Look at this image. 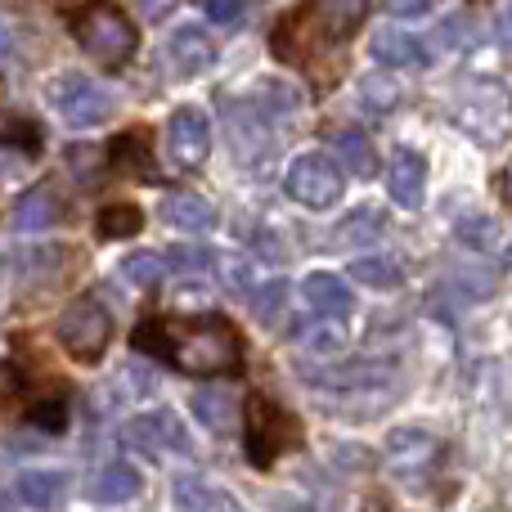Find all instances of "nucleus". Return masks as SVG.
Instances as JSON below:
<instances>
[{
	"label": "nucleus",
	"mask_w": 512,
	"mask_h": 512,
	"mask_svg": "<svg viewBox=\"0 0 512 512\" xmlns=\"http://www.w3.org/2000/svg\"><path fill=\"white\" fill-rule=\"evenodd\" d=\"M135 346L158 360L176 364L194 378H221L243 364V337L230 319L198 315V319H144L135 328Z\"/></svg>",
	"instance_id": "1"
},
{
	"label": "nucleus",
	"mask_w": 512,
	"mask_h": 512,
	"mask_svg": "<svg viewBox=\"0 0 512 512\" xmlns=\"http://www.w3.org/2000/svg\"><path fill=\"white\" fill-rule=\"evenodd\" d=\"M72 36H77L81 50H86L90 59H99L104 68H122L135 54V45H140L135 23L117 5H108V0H95V5L77 9V14H72Z\"/></svg>",
	"instance_id": "2"
},
{
	"label": "nucleus",
	"mask_w": 512,
	"mask_h": 512,
	"mask_svg": "<svg viewBox=\"0 0 512 512\" xmlns=\"http://www.w3.org/2000/svg\"><path fill=\"white\" fill-rule=\"evenodd\" d=\"M243 436H248V459L256 463V468H270L283 450L301 445V423L283 405H274V400L252 396L248 400V423H243Z\"/></svg>",
	"instance_id": "3"
},
{
	"label": "nucleus",
	"mask_w": 512,
	"mask_h": 512,
	"mask_svg": "<svg viewBox=\"0 0 512 512\" xmlns=\"http://www.w3.org/2000/svg\"><path fill=\"white\" fill-rule=\"evenodd\" d=\"M283 189H288L292 203L310 207V212H328V207L342 203L346 176L328 153H301L288 167V176H283Z\"/></svg>",
	"instance_id": "4"
},
{
	"label": "nucleus",
	"mask_w": 512,
	"mask_h": 512,
	"mask_svg": "<svg viewBox=\"0 0 512 512\" xmlns=\"http://www.w3.org/2000/svg\"><path fill=\"white\" fill-rule=\"evenodd\" d=\"M108 337H113V319H108V310L95 297H77L59 315V346L77 364H95L104 355Z\"/></svg>",
	"instance_id": "5"
},
{
	"label": "nucleus",
	"mask_w": 512,
	"mask_h": 512,
	"mask_svg": "<svg viewBox=\"0 0 512 512\" xmlns=\"http://www.w3.org/2000/svg\"><path fill=\"white\" fill-rule=\"evenodd\" d=\"M167 149H171V158H176V167H185V171L203 167L207 153H212V122H207L203 108L185 104V108H176V113H171Z\"/></svg>",
	"instance_id": "6"
},
{
	"label": "nucleus",
	"mask_w": 512,
	"mask_h": 512,
	"mask_svg": "<svg viewBox=\"0 0 512 512\" xmlns=\"http://www.w3.org/2000/svg\"><path fill=\"white\" fill-rule=\"evenodd\" d=\"M122 441L131 445V450H140V454H176V450H185V423H180L171 409H149V414H135L131 423L122 427Z\"/></svg>",
	"instance_id": "7"
},
{
	"label": "nucleus",
	"mask_w": 512,
	"mask_h": 512,
	"mask_svg": "<svg viewBox=\"0 0 512 512\" xmlns=\"http://www.w3.org/2000/svg\"><path fill=\"white\" fill-rule=\"evenodd\" d=\"M225 126H230V149L234 158L243 162V167H252V162H261L265 153L274 149L270 140V122H265V113L248 99H225Z\"/></svg>",
	"instance_id": "8"
},
{
	"label": "nucleus",
	"mask_w": 512,
	"mask_h": 512,
	"mask_svg": "<svg viewBox=\"0 0 512 512\" xmlns=\"http://www.w3.org/2000/svg\"><path fill=\"white\" fill-rule=\"evenodd\" d=\"M59 113L68 117L72 126H99L113 117V95L86 77H68L59 86Z\"/></svg>",
	"instance_id": "9"
},
{
	"label": "nucleus",
	"mask_w": 512,
	"mask_h": 512,
	"mask_svg": "<svg viewBox=\"0 0 512 512\" xmlns=\"http://www.w3.org/2000/svg\"><path fill=\"white\" fill-rule=\"evenodd\" d=\"M441 459V441H436L432 432H423V427H396V432L387 436V463L396 472H423L432 468V463Z\"/></svg>",
	"instance_id": "10"
},
{
	"label": "nucleus",
	"mask_w": 512,
	"mask_h": 512,
	"mask_svg": "<svg viewBox=\"0 0 512 512\" xmlns=\"http://www.w3.org/2000/svg\"><path fill=\"white\" fill-rule=\"evenodd\" d=\"M387 189L400 207H423V194H427V158L418 149H396L387 167Z\"/></svg>",
	"instance_id": "11"
},
{
	"label": "nucleus",
	"mask_w": 512,
	"mask_h": 512,
	"mask_svg": "<svg viewBox=\"0 0 512 512\" xmlns=\"http://www.w3.org/2000/svg\"><path fill=\"white\" fill-rule=\"evenodd\" d=\"M373 59L382 68H427L432 54H427V45L418 36L400 32V27H382V32H373Z\"/></svg>",
	"instance_id": "12"
},
{
	"label": "nucleus",
	"mask_w": 512,
	"mask_h": 512,
	"mask_svg": "<svg viewBox=\"0 0 512 512\" xmlns=\"http://www.w3.org/2000/svg\"><path fill=\"white\" fill-rule=\"evenodd\" d=\"M108 153H113V162L126 171V176L158 180V171H153V135L144 131V126H131V131H122L113 144H108Z\"/></svg>",
	"instance_id": "13"
},
{
	"label": "nucleus",
	"mask_w": 512,
	"mask_h": 512,
	"mask_svg": "<svg viewBox=\"0 0 512 512\" xmlns=\"http://www.w3.org/2000/svg\"><path fill=\"white\" fill-rule=\"evenodd\" d=\"M212 63H216V45L207 32L180 27V32L171 36V68H176L180 77H198V72H207Z\"/></svg>",
	"instance_id": "14"
},
{
	"label": "nucleus",
	"mask_w": 512,
	"mask_h": 512,
	"mask_svg": "<svg viewBox=\"0 0 512 512\" xmlns=\"http://www.w3.org/2000/svg\"><path fill=\"white\" fill-rule=\"evenodd\" d=\"M176 512H243L230 490L212 486L203 477H180L176 481Z\"/></svg>",
	"instance_id": "15"
},
{
	"label": "nucleus",
	"mask_w": 512,
	"mask_h": 512,
	"mask_svg": "<svg viewBox=\"0 0 512 512\" xmlns=\"http://www.w3.org/2000/svg\"><path fill=\"white\" fill-rule=\"evenodd\" d=\"M306 301L315 310H324L328 319H346L355 310V292L346 288L342 274H328V270H319L306 279Z\"/></svg>",
	"instance_id": "16"
},
{
	"label": "nucleus",
	"mask_w": 512,
	"mask_h": 512,
	"mask_svg": "<svg viewBox=\"0 0 512 512\" xmlns=\"http://www.w3.org/2000/svg\"><path fill=\"white\" fill-rule=\"evenodd\" d=\"M63 495H68V472H50V468H36V472H23L18 477V499H23L27 508H59Z\"/></svg>",
	"instance_id": "17"
},
{
	"label": "nucleus",
	"mask_w": 512,
	"mask_h": 512,
	"mask_svg": "<svg viewBox=\"0 0 512 512\" xmlns=\"http://www.w3.org/2000/svg\"><path fill=\"white\" fill-rule=\"evenodd\" d=\"M59 216H63V203H59V194H54L50 185L27 189V194L14 203V225L18 230H50Z\"/></svg>",
	"instance_id": "18"
},
{
	"label": "nucleus",
	"mask_w": 512,
	"mask_h": 512,
	"mask_svg": "<svg viewBox=\"0 0 512 512\" xmlns=\"http://www.w3.org/2000/svg\"><path fill=\"white\" fill-rule=\"evenodd\" d=\"M135 495H140V472L122 459H113L90 481V499H95V504H126V499H135Z\"/></svg>",
	"instance_id": "19"
},
{
	"label": "nucleus",
	"mask_w": 512,
	"mask_h": 512,
	"mask_svg": "<svg viewBox=\"0 0 512 512\" xmlns=\"http://www.w3.org/2000/svg\"><path fill=\"white\" fill-rule=\"evenodd\" d=\"M167 221L185 234H207V230H216V207L203 194H176L167 203Z\"/></svg>",
	"instance_id": "20"
},
{
	"label": "nucleus",
	"mask_w": 512,
	"mask_h": 512,
	"mask_svg": "<svg viewBox=\"0 0 512 512\" xmlns=\"http://www.w3.org/2000/svg\"><path fill=\"white\" fill-rule=\"evenodd\" d=\"M99 239H135L144 230V212L135 203H108L95 221Z\"/></svg>",
	"instance_id": "21"
},
{
	"label": "nucleus",
	"mask_w": 512,
	"mask_h": 512,
	"mask_svg": "<svg viewBox=\"0 0 512 512\" xmlns=\"http://www.w3.org/2000/svg\"><path fill=\"white\" fill-rule=\"evenodd\" d=\"M333 153L355 171V176H369V171L378 167V158H373V140L360 135V131H333ZM342 162H337V167H342Z\"/></svg>",
	"instance_id": "22"
},
{
	"label": "nucleus",
	"mask_w": 512,
	"mask_h": 512,
	"mask_svg": "<svg viewBox=\"0 0 512 512\" xmlns=\"http://www.w3.org/2000/svg\"><path fill=\"white\" fill-rule=\"evenodd\" d=\"M122 279L140 292H153L162 279H167V261H162L158 252H131L122 261Z\"/></svg>",
	"instance_id": "23"
},
{
	"label": "nucleus",
	"mask_w": 512,
	"mask_h": 512,
	"mask_svg": "<svg viewBox=\"0 0 512 512\" xmlns=\"http://www.w3.org/2000/svg\"><path fill=\"white\" fill-rule=\"evenodd\" d=\"M360 104L369 108V113H391V108L400 104L396 77H387V72H369V77L360 81Z\"/></svg>",
	"instance_id": "24"
},
{
	"label": "nucleus",
	"mask_w": 512,
	"mask_h": 512,
	"mask_svg": "<svg viewBox=\"0 0 512 512\" xmlns=\"http://www.w3.org/2000/svg\"><path fill=\"white\" fill-rule=\"evenodd\" d=\"M351 274L360 283H369V288H400V261H391V256H360V261L351 265Z\"/></svg>",
	"instance_id": "25"
},
{
	"label": "nucleus",
	"mask_w": 512,
	"mask_h": 512,
	"mask_svg": "<svg viewBox=\"0 0 512 512\" xmlns=\"http://www.w3.org/2000/svg\"><path fill=\"white\" fill-rule=\"evenodd\" d=\"M194 414L203 418V427H212V432H225L234 418V400L230 391H198L194 396Z\"/></svg>",
	"instance_id": "26"
},
{
	"label": "nucleus",
	"mask_w": 512,
	"mask_h": 512,
	"mask_svg": "<svg viewBox=\"0 0 512 512\" xmlns=\"http://www.w3.org/2000/svg\"><path fill=\"white\" fill-rule=\"evenodd\" d=\"M32 427H41V432H63V427H68V400L63 396L41 400V405L32 409Z\"/></svg>",
	"instance_id": "27"
},
{
	"label": "nucleus",
	"mask_w": 512,
	"mask_h": 512,
	"mask_svg": "<svg viewBox=\"0 0 512 512\" xmlns=\"http://www.w3.org/2000/svg\"><path fill=\"white\" fill-rule=\"evenodd\" d=\"M360 230H369V239H373V234L382 230V212H373V207H364V212H355L351 221H346L342 230L333 234V239H337V243H360Z\"/></svg>",
	"instance_id": "28"
},
{
	"label": "nucleus",
	"mask_w": 512,
	"mask_h": 512,
	"mask_svg": "<svg viewBox=\"0 0 512 512\" xmlns=\"http://www.w3.org/2000/svg\"><path fill=\"white\" fill-rule=\"evenodd\" d=\"M346 346V337H342V328L337 324H319V328H310L306 333V351L310 355H337Z\"/></svg>",
	"instance_id": "29"
},
{
	"label": "nucleus",
	"mask_w": 512,
	"mask_h": 512,
	"mask_svg": "<svg viewBox=\"0 0 512 512\" xmlns=\"http://www.w3.org/2000/svg\"><path fill=\"white\" fill-rule=\"evenodd\" d=\"M203 9H207V18L212 23H221V27H243V14H248V0H203Z\"/></svg>",
	"instance_id": "30"
},
{
	"label": "nucleus",
	"mask_w": 512,
	"mask_h": 512,
	"mask_svg": "<svg viewBox=\"0 0 512 512\" xmlns=\"http://www.w3.org/2000/svg\"><path fill=\"white\" fill-rule=\"evenodd\" d=\"M162 261L176 265L180 274H189V279H194V274H203L207 265H212V252H207V248H176L171 256H162Z\"/></svg>",
	"instance_id": "31"
},
{
	"label": "nucleus",
	"mask_w": 512,
	"mask_h": 512,
	"mask_svg": "<svg viewBox=\"0 0 512 512\" xmlns=\"http://www.w3.org/2000/svg\"><path fill=\"white\" fill-rule=\"evenodd\" d=\"M283 297H288V288H283L279 279H274L270 288H265L261 297H256V315H261V324H274V319H279V306H283Z\"/></svg>",
	"instance_id": "32"
},
{
	"label": "nucleus",
	"mask_w": 512,
	"mask_h": 512,
	"mask_svg": "<svg viewBox=\"0 0 512 512\" xmlns=\"http://www.w3.org/2000/svg\"><path fill=\"white\" fill-rule=\"evenodd\" d=\"M252 279H256V270L248 261H230V265H225V283H230L234 292H252Z\"/></svg>",
	"instance_id": "33"
},
{
	"label": "nucleus",
	"mask_w": 512,
	"mask_h": 512,
	"mask_svg": "<svg viewBox=\"0 0 512 512\" xmlns=\"http://www.w3.org/2000/svg\"><path fill=\"white\" fill-rule=\"evenodd\" d=\"M176 5H180V0H140V14L158 23V18H167L171 9H176Z\"/></svg>",
	"instance_id": "34"
},
{
	"label": "nucleus",
	"mask_w": 512,
	"mask_h": 512,
	"mask_svg": "<svg viewBox=\"0 0 512 512\" xmlns=\"http://www.w3.org/2000/svg\"><path fill=\"white\" fill-rule=\"evenodd\" d=\"M382 5L391 9V14H427V5H432V0H382Z\"/></svg>",
	"instance_id": "35"
},
{
	"label": "nucleus",
	"mask_w": 512,
	"mask_h": 512,
	"mask_svg": "<svg viewBox=\"0 0 512 512\" xmlns=\"http://www.w3.org/2000/svg\"><path fill=\"white\" fill-rule=\"evenodd\" d=\"M364 512H387V504H382V499H369V504H364Z\"/></svg>",
	"instance_id": "36"
}]
</instances>
